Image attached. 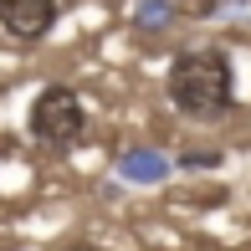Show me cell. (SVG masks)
<instances>
[{
    "mask_svg": "<svg viewBox=\"0 0 251 251\" xmlns=\"http://www.w3.org/2000/svg\"><path fill=\"white\" fill-rule=\"evenodd\" d=\"M169 102L195 123H215L236 108V67L226 47H190L169 62Z\"/></svg>",
    "mask_w": 251,
    "mask_h": 251,
    "instance_id": "obj_1",
    "label": "cell"
},
{
    "mask_svg": "<svg viewBox=\"0 0 251 251\" xmlns=\"http://www.w3.org/2000/svg\"><path fill=\"white\" fill-rule=\"evenodd\" d=\"M26 128L41 149H72L87 133V108L72 87H41L31 113H26Z\"/></svg>",
    "mask_w": 251,
    "mask_h": 251,
    "instance_id": "obj_2",
    "label": "cell"
},
{
    "mask_svg": "<svg viewBox=\"0 0 251 251\" xmlns=\"http://www.w3.org/2000/svg\"><path fill=\"white\" fill-rule=\"evenodd\" d=\"M56 16H62L56 0H0V26L16 41H41L56 26Z\"/></svg>",
    "mask_w": 251,
    "mask_h": 251,
    "instance_id": "obj_3",
    "label": "cell"
},
{
    "mask_svg": "<svg viewBox=\"0 0 251 251\" xmlns=\"http://www.w3.org/2000/svg\"><path fill=\"white\" fill-rule=\"evenodd\" d=\"M118 169H123L128 179H139V185H154V179L169 175V159L154 154V149H128V154L118 159Z\"/></svg>",
    "mask_w": 251,
    "mask_h": 251,
    "instance_id": "obj_4",
    "label": "cell"
},
{
    "mask_svg": "<svg viewBox=\"0 0 251 251\" xmlns=\"http://www.w3.org/2000/svg\"><path fill=\"white\" fill-rule=\"evenodd\" d=\"M169 21H175V5H169V0H144V10H139L144 31H159V26H169Z\"/></svg>",
    "mask_w": 251,
    "mask_h": 251,
    "instance_id": "obj_5",
    "label": "cell"
},
{
    "mask_svg": "<svg viewBox=\"0 0 251 251\" xmlns=\"http://www.w3.org/2000/svg\"><path fill=\"white\" fill-rule=\"evenodd\" d=\"M56 251H108V246H98V241H62Z\"/></svg>",
    "mask_w": 251,
    "mask_h": 251,
    "instance_id": "obj_6",
    "label": "cell"
}]
</instances>
